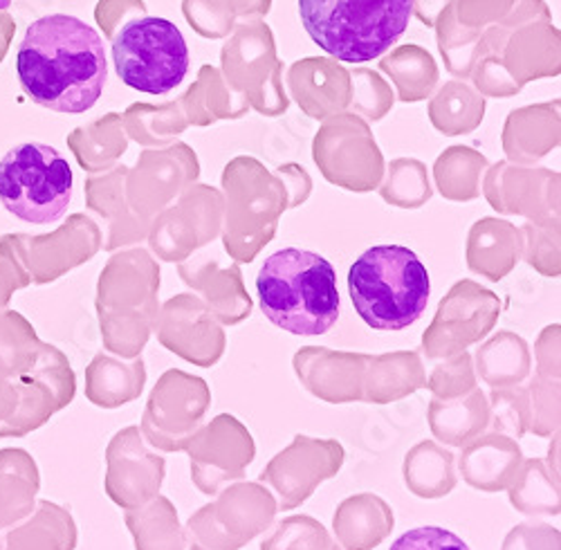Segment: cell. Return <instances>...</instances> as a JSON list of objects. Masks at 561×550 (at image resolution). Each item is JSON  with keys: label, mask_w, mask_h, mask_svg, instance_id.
<instances>
[{"label": "cell", "mask_w": 561, "mask_h": 550, "mask_svg": "<svg viewBox=\"0 0 561 550\" xmlns=\"http://www.w3.org/2000/svg\"><path fill=\"white\" fill-rule=\"evenodd\" d=\"M23 93L53 113L79 115L95 106L108 79L104 41L70 14L34 21L16 53Z\"/></svg>", "instance_id": "cell-1"}, {"label": "cell", "mask_w": 561, "mask_h": 550, "mask_svg": "<svg viewBox=\"0 0 561 550\" xmlns=\"http://www.w3.org/2000/svg\"><path fill=\"white\" fill-rule=\"evenodd\" d=\"M256 293L270 322L293 335H325L340 319L337 272L317 252L286 248L267 256Z\"/></svg>", "instance_id": "cell-2"}, {"label": "cell", "mask_w": 561, "mask_h": 550, "mask_svg": "<svg viewBox=\"0 0 561 550\" xmlns=\"http://www.w3.org/2000/svg\"><path fill=\"white\" fill-rule=\"evenodd\" d=\"M348 293L364 324L373 331L396 333L423 317L432 297V279L413 250L376 245L351 265Z\"/></svg>", "instance_id": "cell-3"}, {"label": "cell", "mask_w": 561, "mask_h": 550, "mask_svg": "<svg viewBox=\"0 0 561 550\" xmlns=\"http://www.w3.org/2000/svg\"><path fill=\"white\" fill-rule=\"evenodd\" d=\"M413 0H299L308 36L346 64L382 57L404 34Z\"/></svg>", "instance_id": "cell-4"}, {"label": "cell", "mask_w": 561, "mask_h": 550, "mask_svg": "<svg viewBox=\"0 0 561 550\" xmlns=\"http://www.w3.org/2000/svg\"><path fill=\"white\" fill-rule=\"evenodd\" d=\"M75 175L53 147L23 142L0 160V203L19 220L57 222L72 200Z\"/></svg>", "instance_id": "cell-5"}, {"label": "cell", "mask_w": 561, "mask_h": 550, "mask_svg": "<svg viewBox=\"0 0 561 550\" xmlns=\"http://www.w3.org/2000/svg\"><path fill=\"white\" fill-rule=\"evenodd\" d=\"M113 64L128 88L162 95L178 88L190 70V48L171 21L133 19L113 38Z\"/></svg>", "instance_id": "cell-6"}, {"label": "cell", "mask_w": 561, "mask_h": 550, "mask_svg": "<svg viewBox=\"0 0 561 550\" xmlns=\"http://www.w3.org/2000/svg\"><path fill=\"white\" fill-rule=\"evenodd\" d=\"M389 550H472L456 532L440 526H420L404 532Z\"/></svg>", "instance_id": "cell-7"}, {"label": "cell", "mask_w": 561, "mask_h": 550, "mask_svg": "<svg viewBox=\"0 0 561 550\" xmlns=\"http://www.w3.org/2000/svg\"><path fill=\"white\" fill-rule=\"evenodd\" d=\"M14 32H16V23H14L12 14H8V10L0 12V64H3L8 57Z\"/></svg>", "instance_id": "cell-8"}, {"label": "cell", "mask_w": 561, "mask_h": 550, "mask_svg": "<svg viewBox=\"0 0 561 550\" xmlns=\"http://www.w3.org/2000/svg\"><path fill=\"white\" fill-rule=\"evenodd\" d=\"M12 5V0H0V12H5Z\"/></svg>", "instance_id": "cell-9"}]
</instances>
